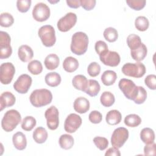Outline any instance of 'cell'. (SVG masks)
<instances>
[{
  "label": "cell",
  "instance_id": "cell-26",
  "mask_svg": "<svg viewBox=\"0 0 156 156\" xmlns=\"http://www.w3.org/2000/svg\"><path fill=\"white\" fill-rule=\"evenodd\" d=\"M140 138L146 144L153 143L155 140V133L149 127L143 128L140 132Z\"/></svg>",
  "mask_w": 156,
  "mask_h": 156
},
{
  "label": "cell",
  "instance_id": "cell-20",
  "mask_svg": "<svg viewBox=\"0 0 156 156\" xmlns=\"http://www.w3.org/2000/svg\"><path fill=\"white\" fill-rule=\"evenodd\" d=\"M88 80L85 76L78 74L73 77L72 84L76 89L85 92L88 85Z\"/></svg>",
  "mask_w": 156,
  "mask_h": 156
},
{
  "label": "cell",
  "instance_id": "cell-2",
  "mask_svg": "<svg viewBox=\"0 0 156 156\" xmlns=\"http://www.w3.org/2000/svg\"><path fill=\"white\" fill-rule=\"evenodd\" d=\"M31 104L35 107H41L49 104L52 100L51 91L46 88L34 90L29 97Z\"/></svg>",
  "mask_w": 156,
  "mask_h": 156
},
{
  "label": "cell",
  "instance_id": "cell-29",
  "mask_svg": "<svg viewBox=\"0 0 156 156\" xmlns=\"http://www.w3.org/2000/svg\"><path fill=\"white\" fill-rule=\"evenodd\" d=\"M117 79L116 73L112 70L105 71L101 76V81L104 85L110 86L113 85Z\"/></svg>",
  "mask_w": 156,
  "mask_h": 156
},
{
  "label": "cell",
  "instance_id": "cell-28",
  "mask_svg": "<svg viewBox=\"0 0 156 156\" xmlns=\"http://www.w3.org/2000/svg\"><path fill=\"white\" fill-rule=\"evenodd\" d=\"M101 90V86L99 82L93 79H90L88 81V85L85 93L91 97L97 96Z\"/></svg>",
  "mask_w": 156,
  "mask_h": 156
},
{
  "label": "cell",
  "instance_id": "cell-45",
  "mask_svg": "<svg viewBox=\"0 0 156 156\" xmlns=\"http://www.w3.org/2000/svg\"><path fill=\"white\" fill-rule=\"evenodd\" d=\"M88 119L89 121L93 124H99L102 119V115L99 111L93 110L89 114Z\"/></svg>",
  "mask_w": 156,
  "mask_h": 156
},
{
  "label": "cell",
  "instance_id": "cell-17",
  "mask_svg": "<svg viewBox=\"0 0 156 156\" xmlns=\"http://www.w3.org/2000/svg\"><path fill=\"white\" fill-rule=\"evenodd\" d=\"M16 101L15 96L9 91H5L0 96V107L1 111L4 108L13 106Z\"/></svg>",
  "mask_w": 156,
  "mask_h": 156
},
{
  "label": "cell",
  "instance_id": "cell-31",
  "mask_svg": "<svg viewBox=\"0 0 156 156\" xmlns=\"http://www.w3.org/2000/svg\"><path fill=\"white\" fill-rule=\"evenodd\" d=\"M100 101L103 106L109 107L113 105L115 101V98L113 94L111 92L104 91L102 93L100 97Z\"/></svg>",
  "mask_w": 156,
  "mask_h": 156
},
{
  "label": "cell",
  "instance_id": "cell-30",
  "mask_svg": "<svg viewBox=\"0 0 156 156\" xmlns=\"http://www.w3.org/2000/svg\"><path fill=\"white\" fill-rule=\"evenodd\" d=\"M58 143L61 148L68 150L73 146L74 140L71 135L69 134H63L60 136Z\"/></svg>",
  "mask_w": 156,
  "mask_h": 156
},
{
  "label": "cell",
  "instance_id": "cell-24",
  "mask_svg": "<svg viewBox=\"0 0 156 156\" xmlns=\"http://www.w3.org/2000/svg\"><path fill=\"white\" fill-rule=\"evenodd\" d=\"M33 139L38 144L44 143L48 139V134L46 130L43 127H38L36 128L33 132Z\"/></svg>",
  "mask_w": 156,
  "mask_h": 156
},
{
  "label": "cell",
  "instance_id": "cell-18",
  "mask_svg": "<svg viewBox=\"0 0 156 156\" xmlns=\"http://www.w3.org/2000/svg\"><path fill=\"white\" fill-rule=\"evenodd\" d=\"M18 55L21 61L23 62H27L33 58L34 52L29 46L24 44L21 45L18 48Z\"/></svg>",
  "mask_w": 156,
  "mask_h": 156
},
{
  "label": "cell",
  "instance_id": "cell-16",
  "mask_svg": "<svg viewBox=\"0 0 156 156\" xmlns=\"http://www.w3.org/2000/svg\"><path fill=\"white\" fill-rule=\"evenodd\" d=\"M73 107L74 110L79 113H85L90 109V102L84 97H79L75 99Z\"/></svg>",
  "mask_w": 156,
  "mask_h": 156
},
{
  "label": "cell",
  "instance_id": "cell-7",
  "mask_svg": "<svg viewBox=\"0 0 156 156\" xmlns=\"http://www.w3.org/2000/svg\"><path fill=\"white\" fill-rule=\"evenodd\" d=\"M10 37L4 31L0 32V58L5 59L12 54V48L10 46Z\"/></svg>",
  "mask_w": 156,
  "mask_h": 156
},
{
  "label": "cell",
  "instance_id": "cell-47",
  "mask_svg": "<svg viewBox=\"0 0 156 156\" xmlns=\"http://www.w3.org/2000/svg\"><path fill=\"white\" fill-rule=\"evenodd\" d=\"M80 6L85 10H91L96 5V1L95 0H80Z\"/></svg>",
  "mask_w": 156,
  "mask_h": 156
},
{
  "label": "cell",
  "instance_id": "cell-8",
  "mask_svg": "<svg viewBox=\"0 0 156 156\" xmlns=\"http://www.w3.org/2000/svg\"><path fill=\"white\" fill-rule=\"evenodd\" d=\"M129 138V130L125 127L116 129L111 136L112 145L117 148L121 147Z\"/></svg>",
  "mask_w": 156,
  "mask_h": 156
},
{
  "label": "cell",
  "instance_id": "cell-37",
  "mask_svg": "<svg viewBox=\"0 0 156 156\" xmlns=\"http://www.w3.org/2000/svg\"><path fill=\"white\" fill-rule=\"evenodd\" d=\"M37 124L36 119L32 116H27L21 122V128L25 131H30Z\"/></svg>",
  "mask_w": 156,
  "mask_h": 156
},
{
  "label": "cell",
  "instance_id": "cell-23",
  "mask_svg": "<svg viewBox=\"0 0 156 156\" xmlns=\"http://www.w3.org/2000/svg\"><path fill=\"white\" fill-rule=\"evenodd\" d=\"M79 67L78 60L73 57H67L63 62V68L64 70L68 73H73Z\"/></svg>",
  "mask_w": 156,
  "mask_h": 156
},
{
  "label": "cell",
  "instance_id": "cell-6",
  "mask_svg": "<svg viewBox=\"0 0 156 156\" xmlns=\"http://www.w3.org/2000/svg\"><path fill=\"white\" fill-rule=\"evenodd\" d=\"M118 87L127 99L133 101L138 93V86L130 79H122L119 80Z\"/></svg>",
  "mask_w": 156,
  "mask_h": 156
},
{
  "label": "cell",
  "instance_id": "cell-12",
  "mask_svg": "<svg viewBox=\"0 0 156 156\" xmlns=\"http://www.w3.org/2000/svg\"><path fill=\"white\" fill-rule=\"evenodd\" d=\"M50 9L43 2L37 3L32 10L34 19L38 22L46 21L50 16Z\"/></svg>",
  "mask_w": 156,
  "mask_h": 156
},
{
  "label": "cell",
  "instance_id": "cell-49",
  "mask_svg": "<svg viewBox=\"0 0 156 156\" xmlns=\"http://www.w3.org/2000/svg\"><path fill=\"white\" fill-rule=\"evenodd\" d=\"M105 156H113V155H115V156H120L121 155V153H120V151L119 150L118 148L116 147H110L108 148L105 154Z\"/></svg>",
  "mask_w": 156,
  "mask_h": 156
},
{
  "label": "cell",
  "instance_id": "cell-19",
  "mask_svg": "<svg viewBox=\"0 0 156 156\" xmlns=\"http://www.w3.org/2000/svg\"><path fill=\"white\" fill-rule=\"evenodd\" d=\"M12 142L15 147L19 151L24 150L27 146L26 137L21 132H17L13 135Z\"/></svg>",
  "mask_w": 156,
  "mask_h": 156
},
{
  "label": "cell",
  "instance_id": "cell-43",
  "mask_svg": "<svg viewBox=\"0 0 156 156\" xmlns=\"http://www.w3.org/2000/svg\"><path fill=\"white\" fill-rule=\"evenodd\" d=\"M93 142L96 146L101 151L105 150L108 145V141L105 137L96 136L93 138Z\"/></svg>",
  "mask_w": 156,
  "mask_h": 156
},
{
  "label": "cell",
  "instance_id": "cell-13",
  "mask_svg": "<svg viewBox=\"0 0 156 156\" xmlns=\"http://www.w3.org/2000/svg\"><path fill=\"white\" fill-rule=\"evenodd\" d=\"M32 82V77L26 74H21L13 83V88L20 94H25L29 90Z\"/></svg>",
  "mask_w": 156,
  "mask_h": 156
},
{
  "label": "cell",
  "instance_id": "cell-25",
  "mask_svg": "<svg viewBox=\"0 0 156 156\" xmlns=\"http://www.w3.org/2000/svg\"><path fill=\"white\" fill-rule=\"evenodd\" d=\"M60 63L59 57L55 54H50L48 55L44 61L45 67L49 70H54L56 69Z\"/></svg>",
  "mask_w": 156,
  "mask_h": 156
},
{
  "label": "cell",
  "instance_id": "cell-36",
  "mask_svg": "<svg viewBox=\"0 0 156 156\" xmlns=\"http://www.w3.org/2000/svg\"><path fill=\"white\" fill-rule=\"evenodd\" d=\"M103 35L107 41L113 43L117 40L118 37V33L116 29L112 27H109L104 30Z\"/></svg>",
  "mask_w": 156,
  "mask_h": 156
},
{
  "label": "cell",
  "instance_id": "cell-38",
  "mask_svg": "<svg viewBox=\"0 0 156 156\" xmlns=\"http://www.w3.org/2000/svg\"><path fill=\"white\" fill-rule=\"evenodd\" d=\"M14 23L13 16L7 12L2 13L0 15V25L4 27H9Z\"/></svg>",
  "mask_w": 156,
  "mask_h": 156
},
{
  "label": "cell",
  "instance_id": "cell-41",
  "mask_svg": "<svg viewBox=\"0 0 156 156\" xmlns=\"http://www.w3.org/2000/svg\"><path fill=\"white\" fill-rule=\"evenodd\" d=\"M87 72L91 77H96L101 72V66L97 62H91L88 66Z\"/></svg>",
  "mask_w": 156,
  "mask_h": 156
},
{
  "label": "cell",
  "instance_id": "cell-40",
  "mask_svg": "<svg viewBox=\"0 0 156 156\" xmlns=\"http://www.w3.org/2000/svg\"><path fill=\"white\" fill-rule=\"evenodd\" d=\"M147 98L146 90L141 86H138V93L133 101L136 104H141L144 102Z\"/></svg>",
  "mask_w": 156,
  "mask_h": 156
},
{
  "label": "cell",
  "instance_id": "cell-10",
  "mask_svg": "<svg viewBox=\"0 0 156 156\" xmlns=\"http://www.w3.org/2000/svg\"><path fill=\"white\" fill-rule=\"evenodd\" d=\"M48 127L52 130L57 129L59 124V112L56 107L52 105L44 113Z\"/></svg>",
  "mask_w": 156,
  "mask_h": 156
},
{
  "label": "cell",
  "instance_id": "cell-11",
  "mask_svg": "<svg viewBox=\"0 0 156 156\" xmlns=\"http://www.w3.org/2000/svg\"><path fill=\"white\" fill-rule=\"evenodd\" d=\"M77 22V15L73 12L66 13L64 16L58 20L57 28L63 32H66L73 28Z\"/></svg>",
  "mask_w": 156,
  "mask_h": 156
},
{
  "label": "cell",
  "instance_id": "cell-5",
  "mask_svg": "<svg viewBox=\"0 0 156 156\" xmlns=\"http://www.w3.org/2000/svg\"><path fill=\"white\" fill-rule=\"evenodd\" d=\"M121 70L125 76L135 78L143 77L146 71L144 65L140 62L127 63L123 65Z\"/></svg>",
  "mask_w": 156,
  "mask_h": 156
},
{
  "label": "cell",
  "instance_id": "cell-34",
  "mask_svg": "<svg viewBox=\"0 0 156 156\" xmlns=\"http://www.w3.org/2000/svg\"><path fill=\"white\" fill-rule=\"evenodd\" d=\"M27 69L31 74L38 75L43 71V65L39 60H34L28 63Z\"/></svg>",
  "mask_w": 156,
  "mask_h": 156
},
{
  "label": "cell",
  "instance_id": "cell-42",
  "mask_svg": "<svg viewBox=\"0 0 156 156\" xmlns=\"http://www.w3.org/2000/svg\"><path fill=\"white\" fill-rule=\"evenodd\" d=\"M146 1L145 0H127L126 3L132 9L140 10L145 7Z\"/></svg>",
  "mask_w": 156,
  "mask_h": 156
},
{
  "label": "cell",
  "instance_id": "cell-14",
  "mask_svg": "<svg viewBox=\"0 0 156 156\" xmlns=\"http://www.w3.org/2000/svg\"><path fill=\"white\" fill-rule=\"evenodd\" d=\"M82 122V120L79 115L76 113H71L65 121L64 129L68 133H74L80 127Z\"/></svg>",
  "mask_w": 156,
  "mask_h": 156
},
{
  "label": "cell",
  "instance_id": "cell-44",
  "mask_svg": "<svg viewBox=\"0 0 156 156\" xmlns=\"http://www.w3.org/2000/svg\"><path fill=\"white\" fill-rule=\"evenodd\" d=\"M30 0H18L16 1V7L19 12L21 13L27 12L31 5Z\"/></svg>",
  "mask_w": 156,
  "mask_h": 156
},
{
  "label": "cell",
  "instance_id": "cell-46",
  "mask_svg": "<svg viewBox=\"0 0 156 156\" xmlns=\"http://www.w3.org/2000/svg\"><path fill=\"white\" fill-rule=\"evenodd\" d=\"M145 85L151 90L156 89V76L155 74H149L144 79Z\"/></svg>",
  "mask_w": 156,
  "mask_h": 156
},
{
  "label": "cell",
  "instance_id": "cell-22",
  "mask_svg": "<svg viewBox=\"0 0 156 156\" xmlns=\"http://www.w3.org/2000/svg\"><path fill=\"white\" fill-rule=\"evenodd\" d=\"M122 119L121 113L117 110H110L106 115L105 121L109 125L115 126L118 124Z\"/></svg>",
  "mask_w": 156,
  "mask_h": 156
},
{
  "label": "cell",
  "instance_id": "cell-15",
  "mask_svg": "<svg viewBox=\"0 0 156 156\" xmlns=\"http://www.w3.org/2000/svg\"><path fill=\"white\" fill-rule=\"evenodd\" d=\"M99 58L103 64L112 67L117 66L121 61L119 54L115 51H108L105 54L99 57Z\"/></svg>",
  "mask_w": 156,
  "mask_h": 156
},
{
  "label": "cell",
  "instance_id": "cell-4",
  "mask_svg": "<svg viewBox=\"0 0 156 156\" xmlns=\"http://www.w3.org/2000/svg\"><path fill=\"white\" fill-rule=\"evenodd\" d=\"M38 35L43 44L46 47H52L55 43L56 37L55 29L51 25L41 26L38 29Z\"/></svg>",
  "mask_w": 156,
  "mask_h": 156
},
{
  "label": "cell",
  "instance_id": "cell-3",
  "mask_svg": "<svg viewBox=\"0 0 156 156\" xmlns=\"http://www.w3.org/2000/svg\"><path fill=\"white\" fill-rule=\"evenodd\" d=\"M21 121V116L20 112L15 109L7 111L1 121V127L7 132H12Z\"/></svg>",
  "mask_w": 156,
  "mask_h": 156
},
{
  "label": "cell",
  "instance_id": "cell-27",
  "mask_svg": "<svg viewBox=\"0 0 156 156\" xmlns=\"http://www.w3.org/2000/svg\"><path fill=\"white\" fill-rule=\"evenodd\" d=\"M44 80L46 83L49 87H55L60 83L62 79L58 73L56 72H51L45 76Z\"/></svg>",
  "mask_w": 156,
  "mask_h": 156
},
{
  "label": "cell",
  "instance_id": "cell-1",
  "mask_svg": "<svg viewBox=\"0 0 156 156\" xmlns=\"http://www.w3.org/2000/svg\"><path fill=\"white\" fill-rule=\"evenodd\" d=\"M88 37L83 32H77L74 33L71 38L70 49L71 52L77 55L85 54L88 49Z\"/></svg>",
  "mask_w": 156,
  "mask_h": 156
},
{
  "label": "cell",
  "instance_id": "cell-50",
  "mask_svg": "<svg viewBox=\"0 0 156 156\" xmlns=\"http://www.w3.org/2000/svg\"><path fill=\"white\" fill-rule=\"evenodd\" d=\"M66 2L69 7L73 9H77L80 6L79 0H66Z\"/></svg>",
  "mask_w": 156,
  "mask_h": 156
},
{
  "label": "cell",
  "instance_id": "cell-32",
  "mask_svg": "<svg viewBox=\"0 0 156 156\" xmlns=\"http://www.w3.org/2000/svg\"><path fill=\"white\" fill-rule=\"evenodd\" d=\"M142 42L140 37L134 34H130L127 38V44L130 51L137 49L140 46Z\"/></svg>",
  "mask_w": 156,
  "mask_h": 156
},
{
  "label": "cell",
  "instance_id": "cell-9",
  "mask_svg": "<svg viewBox=\"0 0 156 156\" xmlns=\"http://www.w3.org/2000/svg\"><path fill=\"white\" fill-rule=\"evenodd\" d=\"M0 80L2 84H9L15 73V68L14 65L10 62L3 63L0 66Z\"/></svg>",
  "mask_w": 156,
  "mask_h": 156
},
{
  "label": "cell",
  "instance_id": "cell-39",
  "mask_svg": "<svg viewBox=\"0 0 156 156\" xmlns=\"http://www.w3.org/2000/svg\"><path fill=\"white\" fill-rule=\"evenodd\" d=\"M94 49L96 53L99 57H101L105 54L108 51V46L105 42L102 40H99L96 42L94 45Z\"/></svg>",
  "mask_w": 156,
  "mask_h": 156
},
{
  "label": "cell",
  "instance_id": "cell-33",
  "mask_svg": "<svg viewBox=\"0 0 156 156\" xmlns=\"http://www.w3.org/2000/svg\"><path fill=\"white\" fill-rule=\"evenodd\" d=\"M141 122V118L136 114H130L127 115L124 118V124L130 127L138 126Z\"/></svg>",
  "mask_w": 156,
  "mask_h": 156
},
{
  "label": "cell",
  "instance_id": "cell-21",
  "mask_svg": "<svg viewBox=\"0 0 156 156\" xmlns=\"http://www.w3.org/2000/svg\"><path fill=\"white\" fill-rule=\"evenodd\" d=\"M147 53V47L144 43H141L137 49L130 51V55L132 58L136 62H141L144 59Z\"/></svg>",
  "mask_w": 156,
  "mask_h": 156
},
{
  "label": "cell",
  "instance_id": "cell-48",
  "mask_svg": "<svg viewBox=\"0 0 156 156\" xmlns=\"http://www.w3.org/2000/svg\"><path fill=\"white\" fill-rule=\"evenodd\" d=\"M144 153L145 155H155L156 144L154 143L146 144L144 147Z\"/></svg>",
  "mask_w": 156,
  "mask_h": 156
},
{
  "label": "cell",
  "instance_id": "cell-35",
  "mask_svg": "<svg viewBox=\"0 0 156 156\" xmlns=\"http://www.w3.org/2000/svg\"><path fill=\"white\" fill-rule=\"evenodd\" d=\"M149 26L148 19L144 16H138L135 21V26L139 31H146Z\"/></svg>",
  "mask_w": 156,
  "mask_h": 156
}]
</instances>
